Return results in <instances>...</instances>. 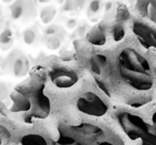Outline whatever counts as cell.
<instances>
[{
  "label": "cell",
  "mask_w": 156,
  "mask_h": 145,
  "mask_svg": "<svg viewBox=\"0 0 156 145\" xmlns=\"http://www.w3.org/2000/svg\"><path fill=\"white\" fill-rule=\"evenodd\" d=\"M119 124L126 136L132 140L141 139L147 142H156V139L151 133V125L145 123L142 117L129 112H122L118 116Z\"/></svg>",
  "instance_id": "6da1fadb"
},
{
  "label": "cell",
  "mask_w": 156,
  "mask_h": 145,
  "mask_svg": "<svg viewBox=\"0 0 156 145\" xmlns=\"http://www.w3.org/2000/svg\"><path fill=\"white\" fill-rule=\"evenodd\" d=\"M119 66L132 71L151 74V65L149 61L133 48H125L120 52Z\"/></svg>",
  "instance_id": "7a4b0ae2"
},
{
  "label": "cell",
  "mask_w": 156,
  "mask_h": 145,
  "mask_svg": "<svg viewBox=\"0 0 156 145\" xmlns=\"http://www.w3.org/2000/svg\"><path fill=\"white\" fill-rule=\"evenodd\" d=\"M77 109L92 116H103L108 111L107 104L93 92H87L77 99Z\"/></svg>",
  "instance_id": "3957f363"
},
{
  "label": "cell",
  "mask_w": 156,
  "mask_h": 145,
  "mask_svg": "<svg viewBox=\"0 0 156 145\" xmlns=\"http://www.w3.org/2000/svg\"><path fill=\"white\" fill-rule=\"evenodd\" d=\"M119 71L122 78L130 87L138 90V91H147L153 85V78H152V75L150 74L128 71L122 66H119Z\"/></svg>",
  "instance_id": "277c9868"
},
{
  "label": "cell",
  "mask_w": 156,
  "mask_h": 145,
  "mask_svg": "<svg viewBox=\"0 0 156 145\" xmlns=\"http://www.w3.org/2000/svg\"><path fill=\"white\" fill-rule=\"evenodd\" d=\"M50 100L43 92V85L35 91L33 96V102L31 104L32 109V116L37 119H45L48 116L50 112Z\"/></svg>",
  "instance_id": "5b68a950"
},
{
  "label": "cell",
  "mask_w": 156,
  "mask_h": 145,
  "mask_svg": "<svg viewBox=\"0 0 156 145\" xmlns=\"http://www.w3.org/2000/svg\"><path fill=\"white\" fill-rule=\"evenodd\" d=\"M50 80L56 87L60 89H67L73 87L78 81V76L75 71L65 68H55L50 71Z\"/></svg>",
  "instance_id": "8992f818"
},
{
  "label": "cell",
  "mask_w": 156,
  "mask_h": 145,
  "mask_svg": "<svg viewBox=\"0 0 156 145\" xmlns=\"http://www.w3.org/2000/svg\"><path fill=\"white\" fill-rule=\"evenodd\" d=\"M133 31L138 37L139 42L144 46L145 48H156V31L150 29L147 26L141 22H134L133 25Z\"/></svg>",
  "instance_id": "52a82bcc"
},
{
  "label": "cell",
  "mask_w": 156,
  "mask_h": 145,
  "mask_svg": "<svg viewBox=\"0 0 156 145\" xmlns=\"http://www.w3.org/2000/svg\"><path fill=\"white\" fill-rule=\"evenodd\" d=\"M32 10L31 0H15L11 5V16L13 19H18L23 15H28Z\"/></svg>",
  "instance_id": "ba28073f"
},
{
  "label": "cell",
  "mask_w": 156,
  "mask_h": 145,
  "mask_svg": "<svg viewBox=\"0 0 156 145\" xmlns=\"http://www.w3.org/2000/svg\"><path fill=\"white\" fill-rule=\"evenodd\" d=\"M12 99V107L11 110L13 112H18V111H29L31 109V102L20 92H13L11 94Z\"/></svg>",
  "instance_id": "9c48e42d"
},
{
  "label": "cell",
  "mask_w": 156,
  "mask_h": 145,
  "mask_svg": "<svg viewBox=\"0 0 156 145\" xmlns=\"http://www.w3.org/2000/svg\"><path fill=\"white\" fill-rule=\"evenodd\" d=\"M88 41L96 46H102L106 43V36L101 27H94L88 33Z\"/></svg>",
  "instance_id": "30bf717a"
},
{
  "label": "cell",
  "mask_w": 156,
  "mask_h": 145,
  "mask_svg": "<svg viewBox=\"0 0 156 145\" xmlns=\"http://www.w3.org/2000/svg\"><path fill=\"white\" fill-rule=\"evenodd\" d=\"M22 145H49L48 141L43 136L37 133H29L22 136Z\"/></svg>",
  "instance_id": "8fae6325"
},
{
  "label": "cell",
  "mask_w": 156,
  "mask_h": 145,
  "mask_svg": "<svg viewBox=\"0 0 156 145\" xmlns=\"http://www.w3.org/2000/svg\"><path fill=\"white\" fill-rule=\"evenodd\" d=\"M29 69V63L28 60L24 57H20L14 61L13 64V73L15 76L23 77L28 73Z\"/></svg>",
  "instance_id": "7c38bea8"
},
{
  "label": "cell",
  "mask_w": 156,
  "mask_h": 145,
  "mask_svg": "<svg viewBox=\"0 0 156 145\" xmlns=\"http://www.w3.org/2000/svg\"><path fill=\"white\" fill-rule=\"evenodd\" d=\"M56 14L57 11L55 8L47 7L41 10V12H40V18H41L42 22H44V24H50L52 22V19L55 18V16H56Z\"/></svg>",
  "instance_id": "4fadbf2b"
},
{
  "label": "cell",
  "mask_w": 156,
  "mask_h": 145,
  "mask_svg": "<svg viewBox=\"0 0 156 145\" xmlns=\"http://www.w3.org/2000/svg\"><path fill=\"white\" fill-rule=\"evenodd\" d=\"M12 45V31L10 29H5L0 34V47L3 50H7Z\"/></svg>",
  "instance_id": "5bb4252c"
},
{
  "label": "cell",
  "mask_w": 156,
  "mask_h": 145,
  "mask_svg": "<svg viewBox=\"0 0 156 145\" xmlns=\"http://www.w3.org/2000/svg\"><path fill=\"white\" fill-rule=\"evenodd\" d=\"M76 129L86 132V133H90V134H98V133H102L103 132L101 128H98V126L91 125V124H83V125L77 126Z\"/></svg>",
  "instance_id": "9a60e30c"
},
{
  "label": "cell",
  "mask_w": 156,
  "mask_h": 145,
  "mask_svg": "<svg viewBox=\"0 0 156 145\" xmlns=\"http://www.w3.org/2000/svg\"><path fill=\"white\" fill-rule=\"evenodd\" d=\"M57 143L58 145H83L79 141L75 140L74 138L66 136V134H60Z\"/></svg>",
  "instance_id": "2e32d148"
},
{
  "label": "cell",
  "mask_w": 156,
  "mask_h": 145,
  "mask_svg": "<svg viewBox=\"0 0 156 145\" xmlns=\"http://www.w3.org/2000/svg\"><path fill=\"white\" fill-rule=\"evenodd\" d=\"M147 17L156 25V0H151L147 5Z\"/></svg>",
  "instance_id": "e0dca14e"
},
{
  "label": "cell",
  "mask_w": 156,
  "mask_h": 145,
  "mask_svg": "<svg viewBox=\"0 0 156 145\" xmlns=\"http://www.w3.org/2000/svg\"><path fill=\"white\" fill-rule=\"evenodd\" d=\"M101 10V1L100 0H92L88 8V16L91 17V16L95 15L100 12Z\"/></svg>",
  "instance_id": "ac0fdd59"
},
{
  "label": "cell",
  "mask_w": 156,
  "mask_h": 145,
  "mask_svg": "<svg viewBox=\"0 0 156 145\" xmlns=\"http://www.w3.org/2000/svg\"><path fill=\"white\" fill-rule=\"evenodd\" d=\"M124 35H125V31L122 26H115L112 30V36L113 40L115 42H120L121 40H123Z\"/></svg>",
  "instance_id": "d6986e66"
},
{
  "label": "cell",
  "mask_w": 156,
  "mask_h": 145,
  "mask_svg": "<svg viewBox=\"0 0 156 145\" xmlns=\"http://www.w3.org/2000/svg\"><path fill=\"white\" fill-rule=\"evenodd\" d=\"M60 44H61V41L58 36L56 35H51L49 37V40L47 41V47L51 50H56L60 47Z\"/></svg>",
  "instance_id": "ffe728a7"
},
{
  "label": "cell",
  "mask_w": 156,
  "mask_h": 145,
  "mask_svg": "<svg viewBox=\"0 0 156 145\" xmlns=\"http://www.w3.org/2000/svg\"><path fill=\"white\" fill-rule=\"evenodd\" d=\"M35 41V33L33 30H31V29H27V30H25L24 32V42L26 44H28V45H31V44H33Z\"/></svg>",
  "instance_id": "44dd1931"
},
{
  "label": "cell",
  "mask_w": 156,
  "mask_h": 145,
  "mask_svg": "<svg viewBox=\"0 0 156 145\" xmlns=\"http://www.w3.org/2000/svg\"><path fill=\"white\" fill-rule=\"evenodd\" d=\"M77 8H78V0H64L63 9L66 12L75 11Z\"/></svg>",
  "instance_id": "7402d4cb"
},
{
  "label": "cell",
  "mask_w": 156,
  "mask_h": 145,
  "mask_svg": "<svg viewBox=\"0 0 156 145\" xmlns=\"http://www.w3.org/2000/svg\"><path fill=\"white\" fill-rule=\"evenodd\" d=\"M90 65H91V68L92 71H93V73H95V74L100 75L101 73H102V71H101V65L98 63V61L95 60V59H91V62H90Z\"/></svg>",
  "instance_id": "603a6c76"
},
{
  "label": "cell",
  "mask_w": 156,
  "mask_h": 145,
  "mask_svg": "<svg viewBox=\"0 0 156 145\" xmlns=\"http://www.w3.org/2000/svg\"><path fill=\"white\" fill-rule=\"evenodd\" d=\"M9 132H8V130L5 129V128H3L2 126H0V145L2 144V140L3 138L8 139L9 138Z\"/></svg>",
  "instance_id": "cb8c5ba5"
},
{
  "label": "cell",
  "mask_w": 156,
  "mask_h": 145,
  "mask_svg": "<svg viewBox=\"0 0 156 145\" xmlns=\"http://www.w3.org/2000/svg\"><path fill=\"white\" fill-rule=\"evenodd\" d=\"M94 59L98 61V63L101 65V66L107 64V59H106V57H105V56H102V54H96V56L94 57Z\"/></svg>",
  "instance_id": "d4e9b609"
},
{
  "label": "cell",
  "mask_w": 156,
  "mask_h": 145,
  "mask_svg": "<svg viewBox=\"0 0 156 145\" xmlns=\"http://www.w3.org/2000/svg\"><path fill=\"white\" fill-rule=\"evenodd\" d=\"M96 83H98V88H100V89L102 90V91L104 92V93L106 94L107 96H110V93H109L108 89H107V87H106V85H105V83H103L102 81L98 80V79H96Z\"/></svg>",
  "instance_id": "484cf974"
},
{
  "label": "cell",
  "mask_w": 156,
  "mask_h": 145,
  "mask_svg": "<svg viewBox=\"0 0 156 145\" xmlns=\"http://www.w3.org/2000/svg\"><path fill=\"white\" fill-rule=\"evenodd\" d=\"M152 122H153V125L151 126V133L153 134V136L156 139V112L153 114V116H152Z\"/></svg>",
  "instance_id": "4316f807"
},
{
  "label": "cell",
  "mask_w": 156,
  "mask_h": 145,
  "mask_svg": "<svg viewBox=\"0 0 156 145\" xmlns=\"http://www.w3.org/2000/svg\"><path fill=\"white\" fill-rule=\"evenodd\" d=\"M57 31H58V27L55 26V25H51V26L47 27V29H46V34L55 35L57 33Z\"/></svg>",
  "instance_id": "83f0119b"
},
{
  "label": "cell",
  "mask_w": 156,
  "mask_h": 145,
  "mask_svg": "<svg viewBox=\"0 0 156 145\" xmlns=\"http://www.w3.org/2000/svg\"><path fill=\"white\" fill-rule=\"evenodd\" d=\"M66 27L69 29H74L75 27H77V22L75 19H69V22H66Z\"/></svg>",
  "instance_id": "f1b7e54d"
},
{
  "label": "cell",
  "mask_w": 156,
  "mask_h": 145,
  "mask_svg": "<svg viewBox=\"0 0 156 145\" xmlns=\"http://www.w3.org/2000/svg\"><path fill=\"white\" fill-rule=\"evenodd\" d=\"M83 32H85V26L78 27V33L79 34H83Z\"/></svg>",
  "instance_id": "f546056e"
},
{
  "label": "cell",
  "mask_w": 156,
  "mask_h": 145,
  "mask_svg": "<svg viewBox=\"0 0 156 145\" xmlns=\"http://www.w3.org/2000/svg\"><path fill=\"white\" fill-rule=\"evenodd\" d=\"M142 145H156V142H147V141H142Z\"/></svg>",
  "instance_id": "4dcf8cb0"
},
{
  "label": "cell",
  "mask_w": 156,
  "mask_h": 145,
  "mask_svg": "<svg viewBox=\"0 0 156 145\" xmlns=\"http://www.w3.org/2000/svg\"><path fill=\"white\" fill-rule=\"evenodd\" d=\"M98 145H115V144L111 142H101V143H98Z\"/></svg>",
  "instance_id": "1f68e13d"
},
{
  "label": "cell",
  "mask_w": 156,
  "mask_h": 145,
  "mask_svg": "<svg viewBox=\"0 0 156 145\" xmlns=\"http://www.w3.org/2000/svg\"><path fill=\"white\" fill-rule=\"evenodd\" d=\"M40 2H42V3H44V2H49L50 0H39Z\"/></svg>",
  "instance_id": "d6a6232c"
},
{
  "label": "cell",
  "mask_w": 156,
  "mask_h": 145,
  "mask_svg": "<svg viewBox=\"0 0 156 145\" xmlns=\"http://www.w3.org/2000/svg\"><path fill=\"white\" fill-rule=\"evenodd\" d=\"M2 1H3L5 3H9V2H12L13 0H2Z\"/></svg>",
  "instance_id": "836d02e7"
},
{
  "label": "cell",
  "mask_w": 156,
  "mask_h": 145,
  "mask_svg": "<svg viewBox=\"0 0 156 145\" xmlns=\"http://www.w3.org/2000/svg\"><path fill=\"white\" fill-rule=\"evenodd\" d=\"M130 1H132V2H133V1H135V0H130Z\"/></svg>",
  "instance_id": "e575fe53"
}]
</instances>
